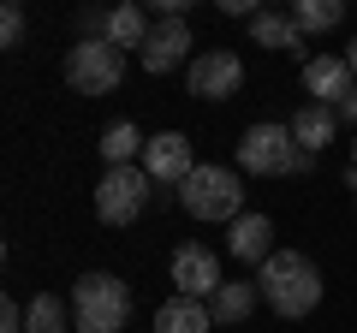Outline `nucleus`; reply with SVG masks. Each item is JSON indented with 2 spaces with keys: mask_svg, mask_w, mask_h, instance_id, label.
<instances>
[{
  "mask_svg": "<svg viewBox=\"0 0 357 333\" xmlns=\"http://www.w3.org/2000/svg\"><path fill=\"white\" fill-rule=\"evenodd\" d=\"M72 316L84 333H119L131 321V286L114 274H84L72 286Z\"/></svg>",
  "mask_w": 357,
  "mask_h": 333,
  "instance_id": "nucleus-4",
  "label": "nucleus"
},
{
  "mask_svg": "<svg viewBox=\"0 0 357 333\" xmlns=\"http://www.w3.org/2000/svg\"><path fill=\"white\" fill-rule=\"evenodd\" d=\"M208 327H215V309L197 297H167L155 309V333H208Z\"/></svg>",
  "mask_w": 357,
  "mask_h": 333,
  "instance_id": "nucleus-15",
  "label": "nucleus"
},
{
  "mask_svg": "<svg viewBox=\"0 0 357 333\" xmlns=\"http://www.w3.org/2000/svg\"><path fill=\"white\" fill-rule=\"evenodd\" d=\"M149 30H155V24L143 18V6H131V0L107 13V42H114L119 54H126V48H137V54H143V42H149Z\"/></svg>",
  "mask_w": 357,
  "mask_h": 333,
  "instance_id": "nucleus-18",
  "label": "nucleus"
},
{
  "mask_svg": "<svg viewBox=\"0 0 357 333\" xmlns=\"http://www.w3.org/2000/svg\"><path fill=\"white\" fill-rule=\"evenodd\" d=\"M256 304H262V286H256V280H227V286L215 292V304H208V309H215L220 327H232V321H250Z\"/></svg>",
  "mask_w": 357,
  "mask_h": 333,
  "instance_id": "nucleus-17",
  "label": "nucleus"
},
{
  "mask_svg": "<svg viewBox=\"0 0 357 333\" xmlns=\"http://www.w3.org/2000/svg\"><path fill=\"white\" fill-rule=\"evenodd\" d=\"M333 114H340V125H357V95H345V102L333 107Z\"/></svg>",
  "mask_w": 357,
  "mask_h": 333,
  "instance_id": "nucleus-23",
  "label": "nucleus"
},
{
  "mask_svg": "<svg viewBox=\"0 0 357 333\" xmlns=\"http://www.w3.org/2000/svg\"><path fill=\"white\" fill-rule=\"evenodd\" d=\"M227 250L238 262H256V268H262V262L274 256V220L268 215H238L227 226Z\"/></svg>",
  "mask_w": 357,
  "mask_h": 333,
  "instance_id": "nucleus-12",
  "label": "nucleus"
},
{
  "mask_svg": "<svg viewBox=\"0 0 357 333\" xmlns=\"http://www.w3.org/2000/svg\"><path fill=\"white\" fill-rule=\"evenodd\" d=\"M149 191H155V179L143 173V161L137 166H107L102 185H96V215H102V226H131L149 208Z\"/></svg>",
  "mask_w": 357,
  "mask_h": 333,
  "instance_id": "nucleus-5",
  "label": "nucleus"
},
{
  "mask_svg": "<svg viewBox=\"0 0 357 333\" xmlns=\"http://www.w3.org/2000/svg\"><path fill=\"white\" fill-rule=\"evenodd\" d=\"M143 149H149V137L137 131V119H114V125L102 131V161L107 166H137Z\"/></svg>",
  "mask_w": 357,
  "mask_h": 333,
  "instance_id": "nucleus-16",
  "label": "nucleus"
},
{
  "mask_svg": "<svg viewBox=\"0 0 357 333\" xmlns=\"http://www.w3.org/2000/svg\"><path fill=\"white\" fill-rule=\"evenodd\" d=\"M292 137H298V149H304V155H321L333 137H340V114L321 107V102L298 107V114H292Z\"/></svg>",
  "mask_w": 357,
  "mask_h": 333,
  "instance_id": "nucleus-14",
  "label": "nucleus"
},
{
  "mask_svg": "<svg viewBox=\"0 0 357 333\" xmlns=\"http://www.w3.org/2000/svg\"><path fill=\"white\" fill-rule=\"evenodd\" d=\"M256 286H262V304L274 309V316L286 321H304L310 309L321 304V274L310 256H298V250H274V256L256 268Z\"/></svg>",
  "mask_w": 357,
  "mask_h": 333,
  "instance_id": "nucleus-1",
  "label": "nucleus"
},
{
  "mask_svg": "<svg viewBox=\"0 0 357 333\" xmlns=\"http://www.w3.org/2000/svg\"><path fill=\"white\" fill-rule=\"evenodd\" d=\"M351 203H357V191H351Z\"/></svg>",
  "mask_w": 357,
  "mask_h": 333,
  "instance_id": "nucleus-26",
  "label": "nucleus"
},
{
  "mask_svg": "<svg viewBox=\"0 0 357 333\" xmlns=\"http://www.w3.org/2000/svg\"><path fill=\"white\" fill-rule=\"evenodd\" d=\"M351 173H357V143H351Z\"/></svg>",
  "mask_w": 357,
  "mask_h": 333,
  "instance_id": "nucleus-25",
  "label": "nucleus"
},
{
  "mask_svg": "<svg viewBox=\"0 0 357 333\" xmlns=\"http://www.w3.org/2000/svg\"><path fill=\"white\" fill-rule=\"evenodd\" d=\"M0 333H24V309H18L13 297H6V304H0Z\"/></svg>",
  "mask_w": 357,
  "mask_h": 333,
  "instance_id": "nucleus-22",
  "label": "nucleus"
},
{
  "mask_svg": "<svg viewBox=\"0 0 357 333\" xmlns=\"http://www.w3.org/2000/svg\"><path fill=\"white\" fill-rule=\"evenodd\" d=\"M345 18V0H298L292 6V24L304 30V36H316V30H333Z\"/></svg>",
  "mask_w": 357,
  "mask_h": 333,
  "instance_id": "nucleus-19",
  "label": "nucleus"
},
{
  "mask_svg": "<svg viewBox=\"0 0 357 333\" xmlns=\"http://www.w3.org/2000/svg\"><path fill=\"white\" fill-rule=\"evenodd\" d=\"M316 155L298 149L292 125H250L238 137V173H256V179H280V173H310Z\"/></svg>",
  "mask_w": 357,
  "mask_h": 333,
  "instance_id": "nucleus-3",
  "label": "nucleus"
},
{
  "mask_svg": "<svg viewBox=\"0 0 357 333\" xmlns=\"http://www.w3.org/2000/svg\"><path fill=\"white\" fill-rule=\"evenodd\" d=\"M178 208L191 220H238L244 215V185H238V173L232 166H215V161H203L191 173V179L178 185Z\"/></svg>",
  "mask_w": 357,
  "mask_h": 333,
  "instance_id": "nucleus-2",
  "label": "nucleus"
},
{
  "mask_svg": "<svg viewBox=\"0 0 357 333\" xmlns=\"http://www.w3.org/2000/svg\"><path fill=\"white\" fill-rule=\"evenodd\" d=\"M185 90L197 95V102H227V95L244 90V60L232 48H208L191 60V72H185Z\"/></svg>",
  "mask_w": 357,
  "mask_h": 333,
  "instance_id": "nucleus-7",
  "label": "nucleus"
},
{
  "mask_svg": "<svg viewBox=\"0 0 357 333\" xmlns=\"http://www.w3.org/2000/svg\"><path fill=\"white\" fill-rule=\"evenodd\" d=\"M191 54V24L185 18H161V24L149 30V42H143V72L149 77H167V72H178V60Z\"/></svg>",
  "mask_w": 357,
  "mask_h": 333,
  "instance_id": "nucleus-10",
  "label": "nucleus"
},
{
  "mask_svg": "<svg viewBox=\"0 0 357 333\" xmlns=\"http://www.w3.org/2000/svg\"><path fill=\"white\" fill-rule=\"evenodd\" d=\"M173 286H178V297L215 304V292L227 286V280H220V256L208 250V244H178V250H173Z\"/></svg>",
  "mask_w": 357,
  "mask_h": 333,
  "instance_id": "nucleus-8",
  "label": "nucleus"
},
{
  "mask_svg": "<svg viewBox=\"0 0 357 333\" xmlns=\"http://www.w3.org/2000/svg\"><path fill=\"white\" fill-rule=\"evenodd\" d=\"M24 333H66V304L54 292H36L24 304Z\"/></svg>",
  "mask_w": 357,
  "mask_h": 333,
  "instance_id": "nucleus-20",
  "label": "nucleus"
},
{
  "mask_svg": "<svg viewBox=\"0 0 357 333\" xmlns=\"http://www.w3.org/2000/svg\"><path fill=\"white\" fill-rule=\"evenodd\" d=\"M0 48H24V6L18 0L0 6Z\"/></svg>",
  "mask_w": 357,
  "mask_h": 333,
  "instance_id": "nucleus-21",
  "label": "nucleus"
},
{
  "mask_svg": "<svg viewBox=\"0 0 357 333\" xmlns=\"http://www.w3.org/2000/svg\"><path fill=\"white\" fill-rule=\"evenodd\" d=\"M345 65H351V77H357V36H351V48H345Z\"/></svg>",
  "mask_w": 357,
  "mask_h": 333,
  "instance_id": "nucleus-24",
  "label": "nucleus"
},
{
  "mask_svg": "<svg viewBox=\"0 0 357 333\" xmlns=\"http://www.w3.org/2000/svg\"><path fill=\"white\" fill-rule=\"evenodd\" d=\"M143 173H149L155 185H185L197 173V161H191V137L185 131H161V137H149V149H143Z\"/></svg>",
  "mask_w": 357,
  "mask_h": 333,
  "instance_id": "nucleus-9",
  "label": "nucleus"
},
{
  "mask_svg": "<svg viewBox=\"0 0 357 333\" xmlns=\"http://www.w3.org/2000/svg\"><path fill=\"white\" fill-rule=\"evenodd\" d=\"M119 77H126V54H119L114 42H77V48L66 54V84H72L77 95H114Z\"/></svg>",
  "mask_w": 357,
  "mask_h": 333,
  "instance_id": "nucleus-6",
  "label": "nucleus"
},
{
  "mask_svg": "<svg viewBox=\"0 0 357 333\" xmlns=\"http://www.w3.org/2000/svg\"><path fill=\"white\" fill-rule=\"evenodd\" d=\"M304 90L321 107H340L345 95H357V77H351V65L340 54H316V60H304Z\"/></svg>",
  "mask_w": 357,
  "mask_h": 333,
  "instance_id": "nucleus-11",
  "label": "nucleus"
},
{
  "mask_svg": "<svg viewBox=\"0 0 357 333\" xmlns=\"http://www.w3.org/2000/svg\"><path fill=\"white\" fill-rule=\"evenodd\" d=\"M250 42L256 48H268V54H304V30L292 24V13H256L250 18Z\"/></svg>",
  "mask_w": 357,
  "mask_h": 333,
  "instance_id": "nucleus-13",
  "label": "nucleus"
}]
</instances>
